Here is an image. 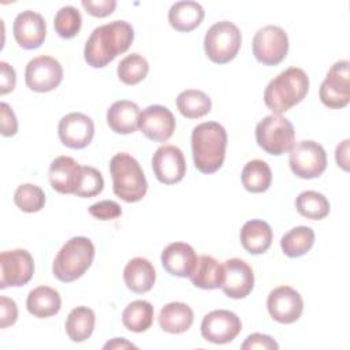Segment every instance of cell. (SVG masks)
I'll use <instances>...</instances> for the list:
<instances>
[{
	"label": "cell",
	"mask_w": 350,
	"mask_h": 350,
	"mask_svg": "<svg viewBox=\"0 0 350 350\" xmlns=\"http://www.w3.org/2000/svg\"><path fill=\"white\" fill-rule=\"evenodd\" d=\"M134 40V29L126 21H112L96 27L89 36L83 57L93 68L105 67L118 55L126 52Z\"/></svg>",
	"instance_id": "obj_1"
},
{
	"label": "cell",
	"mask_w": 350,
	"mask_h": 350,
	"mask_svg": "<svg viewBox=\"0 0 350 350\" xmlns=\"http://www.w3.org/2000/svg\"><path fill=\"white\" fill-rule=\"evenodd\" d=\"M227 131L217 122H204L191 131V152L196 168L202 174L216 172L224 163Z\"/></svg>",
	"instance_id": "obj_2"
},
{
	"label": "cell",
	"mask_w": 350,
	"mask_h": 350,
	"mask_svg": "<svg viewBox=\"0 0 350 350\" xmlns=\"http://www.w3.org/2000/svg\"><path fill=\"white\" fill-rule=\"evenodd\" d=\"M308 90L306 72L299 67H290L269 81L264 90V103L275 115H280L301 103Z\"/></svg>",
	"instance_id": "obj_3"
},
{
	"label": "cell",
	"mask_w": 350,
	"mask_h": 350,
	"mask_svg": "<svg viewBox=\"0 0 350 350\" xmlns=\"http://www.w3.org/2000/svg\"><path fill=\"white\" fill-rule=\"evenodd\" d=\"M113 193L126 202L144 198L148 182L139 163L129 153H116L109 161Z\"/></svg>",
	"instance_id": "obj_4"
},
{
	"label": "cell",
	"mask_w": 350,
	"mask_h": 350,
	"mask_svg": "<svg viewBox=\"0 0 350 350\" xmlns=\"http://www.w3.org/2000/svg\"><path fill=\"white\" fill-rule=\"evenodd\" d=\"M94 245L86 237H72L57 252L52 272L56 279L64 283L79 279L92 265Z\"/></svg>",
	"instance_id": "obj_5"
},
{
	"label": "cell",
	"mask_w": 350,
	"mask_h": 350,
	"mask_svg": "<svg viewBox=\"0 0 350 350\" xmlns=\"http://www.w3.org/2000/svg\"><path fill=\"white\" fill-rule=\"evenodd\" d=\"M257 145L269 154L280 156L290 152L295 145L293 123L280 115H268L256 126Z\"/></svg>",
	"instance_id": "obj_6"
},
{
	"label": "cell",
	"mask_w": 350,
	"mask_h": 350,
	"mask_svg": "<svg viewBox=\"0 0 350 350\" xmlns=\"http://www.w3.org/2000/svg\"><path fill=\"white\" fill-rule=\"evenodd\" d=\"M242 44V36L237 25L230 21H220L212 25L205 33L204 49L206 56L217 64L232 60Z\"/></svg>",
	"instance_id": "obj_7"
},
{
	"label": "cell",
	"mask_w": 350,
	"mask_h": 350,
	"mask_svg": "<svg viewBox=\"0 0 350 350\" xmlns=\"http://www.w3.org/2000/svg\"><path fill=\"white\" fill-rule=\"evenodd\" d=\"M254 57L265 66H276L284 60L288 52L287 33L275 25L257 30L252 42Z\"/></svg>",
	"instance_id": "obj_8"
},
{
	"label": "cell",
	"mask_w": 350,
	"mask_h": 350,
	"mask_svg": "<svg viewBox=\"0 0 350 350\" xmlns=\"http://www.w3.org/2000/svg\"><path fill=\"white\" fill-rule=\"evenodd\" d=\"M288 165L298 178L313 179L325 171L327 153L316 141H301L290 150Z\"/></svg>",
	"instance_id": "obj_9"
},
{
	"label": "cell",
	"mask_w": 350,
	"mask_h": 350,
	"mask_svg": "<svg viewBox=\"0 0 350 350\" xmlns=\"http://www.w3.org/2000/svg\"><path fill=\"white\" fill-rule=\"evenodd\" d=\"M349 60H339L328 70L320 85L319 96L321 103L334 109L343 108L350 101V71Z\"/></svg>",
	"instance_id": "obj_10"
},
{
	"label": "cell",
	"mask_w": 350,
	"mask_h": 350,
	"mask_svg": "<svg viewBox=\"0 0 350 350\" xmlns=\"http://www.w3.org/2000/svg\"><path fill=\"white\" fill-rule=\"evenodd\" d=\"M34 273V260L25 249L7 250L0 254V288L25 286Z\"/></svg>",
	"instance_id": "obj_11"
},
{
	"label": "cell",
	"mask_w": 350,
	"mask_h": 350,
	"mask_svg": "<svg viewBox=\"0 0 350 350\" xmlns=\"http://www.w3.org/2000/svg\"><path fill=\"white\" fill-rule=\"evenodd\" d=\"M63 79V67L52 56L41 55L31 59L25 70V81L30 90L45 93L56 89Z\"/></svg>",
	"instance_id": "obj_12"
},
{
	"label": "cell",
	"mask_w": 350,
	"mask_h": 350,
	"mask_svg": "<svg viewBox=\"0 0 350 350\" xmlns=\"http://www.w3.org/2000/svg\"><path fill=\"white\" fill-rule=\"evenodd\" d=\"M241 319L230 310L219 309L205 314L201 323V335L205 340L215 345L232 342L241 332Z\"/></svg>",
	"instance_id": "obj_13"
},
{
	"label": "cell",
	"mask_w": 350,
	"mask_h": 350,
	"mask_svg": "<svg viewBox=\"0 0 350 350\" xmlns=\"http://www.w3.org/2000/svg\"><path fill=\"white\" fill-rule=\"evenodd\" d=\"M267 308L275 321L291 324L301 317L304 299L295 288L290 286H279L268 294Z\"/></svg>",
	"instance_id": "obj_14"
},
{
	"label": "cell",
	"mask_w": 350,
	"mask_h": 350,
	"mask_svg": "<svg viewBox=\"0 0 350 350\" xmlns=\"http://www.w3.org/2000/svg\"><path fill=\"white\" fill-rule=\"evenodd\" d=\"M152 168L159 182L174 185L183 179L186 174V160L183 152L174 145H163L153 153Z\"/></svg>",
	"instance_id": "obj_15"
},
{
	"label": "cell",
	"mask_w": 350,
	"mask_h": 350,
	"mask_svg": "<svg viewBox=\"0 0 350 350\" xmlns=\"http://www.w3.org/2000/svg\"><path fill=\"white\" fill-rule=\"evenodd\" d=\"M175 118L164 105H149L139 113L138 127L142 134L154 142L167 141L175 131Z\"/></svg>",
	"instance_id": "obj_16"
},
{
	"label": "cell",
	"mask_w": 350,
	"mask_h": 350,
	"mask_svg": "<svg viewBox=\"0 0 350 350\" xmlns=\"http://www.w3.org/2000/svg\"><path fill=\"white\" fill-rule=\"evenodd\" d=\"M57 134L63 145L71 149H82L93 139L94 123L85 113L71 112L60 119Z\"/></svg>",
	"instance_id": "obj_17"
},
{
	"label": "cell",
	"mask_w": 350,
	"mask_h": 350,
	"mask_svg": "<svg viewBox=\"0 0 350 350\" xmlns=\"http://www.w3.org/2000/svg\"><path fill=\"white\" fill-rule=\"evenodd\" d=\"M224 279L221 283L223 293L234 299L245 298L254 286V273L252 267L241 258H230L224 261Z\"/></svg>",
	"instance_id": "obj_18"
},
{
	"label": "cell",
	"mask_w": 350,
	"mask_h": 350,
	"mask_svg": "<svg viewBox=\"0 0 350 350\" xmlns=\"http://www.w3.org/2000/svg\"><path fill=\"white\" fill-rule=\"evenodd\" d=\"M12 33L23 49H36L41 46L46 36V23L41 14L26 10L16 15Z\"/></svg>",
	"instance_id": "obj_19"
},
{
	"label": "cell",
	"mask_w": 350,
	"mask_h": 350,
	"mask_svg": "<svg viewBox=\"0 0 350 350\" xmlns=\"http://www.w3.org/2000/svg\"><path fill=\"white\" fill-rule=\"evenodd\" d=\"M82 165L70 156L56 157L49 167V183L62 194H75L82 182Z\"/></svg>",
	"instance_id": "obj_20"
},
{
	"label": "cell",
	"mask_w": 350,
	"mask_h": 350,
	"mask_svg": "<svg viewBox=\"0 0 350 350\" xmlns=\"http://www.w3.org/2000/svg\"><path fill=\"white\" fill-rule=\"evenodd\" d=\"M198 262L194 249L185 242H172L161 252L164 269L179 278H190Z\"/></svg>",
	"instance_id": "obj_21"
},
{
	"label": "cell",
	"mask_w": 350,
	"mask_h": 350,
	"mask_svg": "<svg viewBox=\"0 0 350 350\" xmlns=\"http://www.w3.org/2000/svg\"><path fill=\"white\" fill-rule=\"evenodd\" d=\"M123 279L129 290L137 294L148 293L156 282V271L152 262L144 257L131 258L123 271Z\"/></svg>",
	"instance_id": "obj_22"
},
{
	"label": "cell",
	"mask_w": 350,
	"mask_h": 350,
	"mask_svg": "<svg viewBox=\"0 0 350 350\" xmlns=\"http://www.w3.org/2000/svg\"><path fill=\"white\" fill-rule=\"evenodd\" d=\"M139 108L130 100L115 101L107 111V123L116 134H131L138 129Z\"/></svg>",
	"instance_id": "obj_23"
},
{
	"label": "cell",
	"mask_w": 350,
	"mask_h": 350,
	"mask_svg": "<svg viewBox=\"0 0 350 350\" xmlns=\"http://www.w3.org/2000/svg\"><path fill=\"white\" fill-rule=\"evenodd\" d=\"M272 228L264 220H249L246 221L239 232L241 245L250 254L265 253L272 243Z\"/></svg>",
	"instance_id": "obj_24"
},
{
	"label": "cell",
	"mask_w": 350,
	"mask_h": 350,
	"mask_svg": "<svg viewBox=\"0 0 350 350\" xmlns=\"http://www.w3.org/2000/svg\"><path fill=\"white\" fill-rule=\"evenodd\" d=\"M26 308L27 312L34 317H51L59 313L62 308V298L57 290L49 286H38L29 293Z\"/></svg>",
	"instance_id": "obj_25"
},
{
	"label": "cell",
	"mask_w": 350,
	"mask_h": 350,
	"mask_svg": "<svg viewBox=\"0 0 350 350\" xmlns=\"http://www.w3.org/2000/svg\"><path fill=\"white\" fill-rule=\"evenodd\" d=\"M205 11L197 1H176L168 11V22L178 31H191L202 22Z\"/></svg>",
	"instance_id": "obj_26"
},
{
	"label": "cell",
	"mask_w": 350,
	"mask_h": 350,
	"mask_svg": "<svg viewBox=\"0 0 350 350\" xmlns=\"http://www.w3.org/2000/svg\"><path fill=\"white\" fill-rule=\"evenodd\" d=\"M194 320L191 308L183 302H170L164 305L159 314L160 328L168 334L186 332Z\"/></svg>",
	"instance_id": "obj_27"
},
{
	"label": "cell",
	"mask_w": 350,
	"mask_h": 350,
	"mask_svg": "<svg viewBox=\"0 0 350 350\" xmlns=\"http://www.w3.org/2000/svg\"><path fill=\"white\" fill-rule=\"evenodd\" d=\"M224 279V268L216 258L212 256L198 257L197 267L190 276L191 283L196 287L204 290H213L221 287Z\"/></svg>",
	"instance_id": "obj_28"
},
{
	"label": "cell",
	"mask_w": 350,
	"mask_h": 350,
	"mask_svg": "<svg viewBox=\"0 0 350 350\" xmlns=\"http://www.w3.org/2000/svg\"><path fill=\"white\" fill-rule=\"evenodd\" d=\"M94 324V312L88 306H77L67 316L66 332L72 342H83L93 334Z\"/></svg>",
	"instance_id": "obj_29"
},
{
	"label": "cell",
	"mask_w": 350,
	"mask_h": 350,
	"mask_svg": "<svg viewBox=\"0 0 350 350\" xmlns=\"http://www.w3.org/2000/svg\"><path fill=\"white\" fill-rule=\"evenodd\" d=\"M241 180L243 187L250 193H262L269 189L272 182V171L267 161L254 159L245 164Z\"/></svg>",
	"instance_id": "obj_30"
},
{
	"label": "cell",
	"mask_w": 350,
	"mask_h": 350,
	"mask_svg": "<svg viewBox=\"0 0 350 350\" xmlns=\"http://www.w3.org/2000/svg\"><path fill=\"white\" fill-rule=\"evenodd\" d=\"M154 310L150 302L137 299L129 304L122 313L123 325L133 332H145L153 324Z\"/></svg>",
	"instance_id": "obj_31"
},
{
	"label": "cell",
	"mask_w": 350,
	"mask_h": 350,
	"mask_svg": "<svg viewBox=\"0 0 350 350\" xmlns=\"http://www.w3.org/2000/svg\"><path fill=\"white\" fill-rule=\"evenodd\" d=\"M314 243V231L306 226H298L287 231L280 239V247L287 257L306 254Z\"/></svg>",
	"instance_id": "obj_32"
},
{
	"label": "cell",
	"mask_w": 350,
	"mask_h": 350,
	"mask_svg": "<svg viewBox=\"0 0 350 350\" xmlns=\"http://www.w3.org/2000/svg\"><path fill=\"white\" fill-rule=\"evenodd\" d=\"M176 107L179 112L187 119H198L209 113L212 101L202 90L187 89L176 97Z\"/></svg>",
	"instance_id": "obj_33"
},
{
	"label": "cell",
	"mask_w": 350,
	"mask_h": 350,
	"mask_svg": "<svg viewBox=\"0 0 350 350\" xmlns=\"http://www.w3.org/2000/svg\"><path fill=\"white\" fill-rule=\"evenodd\" d=\"M295 208L298 213L310 220H321L329 213V202L324 194L306 190L298 194L295 198Z\"/></svg>",
	"instance_id": "obj_34"
},
{
	"label": "cell",
	"mask_w": 350,
	"mask_h": 350,
	"mask_svg": "<svg viewBox=\"0 0 350 350\" xmlns=\"http://www.w3.org/2000/svg\"><path fill=\"white\" fill-rule=\"evenodd\" d=\"M149 71L148 60L139 53L127 55L118 64V77L126 85L139 83Z\"/></svg>",
	"instance_id": "obj_35"
},
{
	"label": "cell",
	"mask_w": 350,
	"mask_h": 350,
	"mask_svg": "<svg viewBox=\"0 0 350 350\" xmlns=\"http://www.w3.org/2000/svg\"><path fill=\"white\" fill-rule=\"evenodd\" d=\"M14 202L23 212H38L45 205V193L37 185L23 183L16 187L14 193Z\"/></svg>",
	"instance_id": "obj_36"
},
{
	"label": "cell",
	"mask_w": 350,
	"mask_h": 350,
	"mask_svg": "<svg viewBox=\"0 0 350 350\" xmlns=\"http://www.w3.org/2000/svg\"><path fill=\"white\" fill-rule=\"evenodd\" d=\"M81 25H82L81 12L78 11V8L72 5L62 7L56 12L53 19V26L56 33L66 40L75 37L81 30Z\"/></svg>",
	"instance_id": "obj_37"
},
{
	"label": "cell",
	"mask_w": 350,
	"mask_h": 350,
	"mask_svg": "<svg viewBox=\"0 0 350 350\" xmlns=\"http://www.w3.org/2000/svg\"><path fill=\"white\" fill-rule=\"evenodd\" d=\"M82 172H83L82 182L75 196L90 198L100 194L104 189V178L101 172L90 165H82Z\"/></svg>",
	"instance_id": "obj_38"
},
{
	"label": "cell",
	"mask_w": 350,
	"mask_h": 350,
	"mask_svg": "<svg viewBox=\"0 0 350 350\" xmlns=\"http://www.w3.org/2000/svg\"><path fill=\"white\" fill-rule=\"evenodd\" d=\"M89 213L98 220H112L122 215V209L118 202L111 200H104L90 205Z\"/></svg>",
	"instance_id": "obj_39"
},
{
	"label": "cell",
	"mask_w": 350,
	"mask_h": 350,
	"mask_svg": "<svg viewBox=\"0 0 350 350\" xmlns=\"http://www.w3.org/2000/svg\"><path fill=\"white\" fill-rule=\"evenodd\" d=\"M81 4L86 10L88 14L97 16V18H104V16L111 15L116 7L115 0H98V1L82 0Z\"/></svg>",
	"instance_id": "obj_40"
},
{
	"label": "cell",
	"mask_w": 350,
	"mask_h": 350,
	"mask_svg": "<svg viewBox=\"0 0 350 350\" xmlns=\"http://www.w3.org/2000/svg\"><path fill=\"white\" fill-rule=\"evenodd\" d=\"M18 319V306L14 299L4 295L0 297V328L15 324Z\"/></svg>",
	"instance_id": "obj_41"
},
{
	"label": "cell",
	"mask_w": 350,
	"mask_h": 350,
	"mask_svg": "<svg viewBox=\"0 0 350 350\" xmlns=\"http://www.w3.org/2000/svg\"><path fill=\"white\" fill-rule=\"evenodd\" d=\"M242 350H253V349H264V350H271V349H279V345L269 336L264 334H252L246 338V340L241 346Z\"/></svg>",
	"instance_id": "obj_42"
},
{
	"label": "cell",
	"mask_w": 350,
	"mask_h": 350,
	"mask_svg": "<svg viewBox=\"0 0 350 350\" xmlns=\"http://www.w3.org/2000/svg\"><path fill=\"white\" fill-rule=\"evenodd\" d=\"M0 109H1V134L4 137L15 135L18 131V120L12 108L7 103H1Z\"/></svg>",
	"instance_id": "obj_43"
},
{
	"label": "cell",
	"mask_w": 350,
	"mask_h": 350,
	"mask_svg": "<svg viewBox=\"0 0 350 350\" xmlns=\"http://www.w3.org/2000/svg\"><path fill=\"white\" fill-rule=\"evenodd\" d=\"M16 83V74L12 66L0 62V94H7L14 90Z\"/></svg>",
	"instance_id": "obj_44"
},
{
	"label": "cell",
	"mask_w": 350,
	"mask_h": 350,
	"mask_svg": "<svg viewBox=\"0 0 350 350\" xmlns=\"http://www.w3.org/2000/svg\"><path fill=\"white\" fill-rule=\"evenodd\" d=\"M349 139L342 141L338 146H336V152H335V159L338 165L343 170V171H349Z\"/></svg>",
	"instance_id": "obj_45"
},
{
	"label": "cell",
	"mask_w": 350,
	"mask_h": 350,
	"mask_svg": "<svg viewBox=\"0 0 350 350\" xmlns=\"http://www.w3.org/2000/svg\"><path fill=\"white\" fill-rule=\"evenodd\" d=\"M131 347L135 349L137 346L124 338H113L112 340H109L104 345V349H120L122 350V349H131Z\"/></svg>",
	"instance_id": "obj_46"
}]
</instances>
